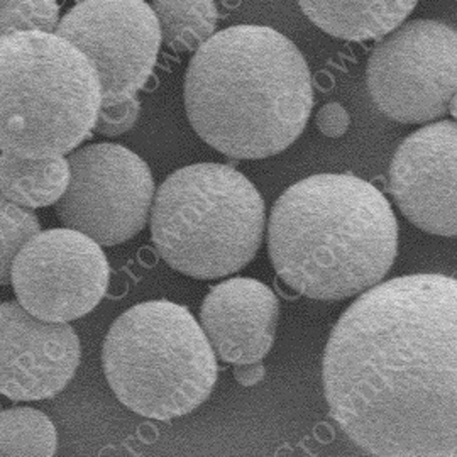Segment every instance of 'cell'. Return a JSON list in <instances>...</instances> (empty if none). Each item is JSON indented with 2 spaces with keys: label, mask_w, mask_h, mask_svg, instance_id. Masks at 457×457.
I'll list each match as a JSON object with an SVG mask.
<instances>
[{
  "label": "cell",
  "mask_w": 457,
  "mask_h": 457,
  "mask_svg": "<svg viewBox=\"0 0 457 457\" xmlns=\"http://www.w3.org/2000/svg\"><path fill=\"white\" fill-rule=\"evenodd\" d=\"M322 383L330 417L361 451L457 457V278L366 290L330 332Z\"/></svg>",
  "instance_id": "6da1fadb"
},
{
  "label": "cell",
  "mask_w": 457,
  "mask_h": 457,
  "mask_svg": "<svg viewBox=\"0 0 457 457\" xmlns=\"http://www.w3.org/2000/svg\"><path fill=\"white\" fill-rule=\"evenodd\" d=\"M183 96L198 137L236 160H262L292 146L313 107L302 51L256 24L230 26L196 49Z\"/></svg>",
  "instance_id": "7a4b0ae2"
},
{
  "label": "cell",
  "mask_w": 457,
  "mask_h": 457,
  "mask_svg": "<svg viewBox=\"0 0 457 457\" xmlns=\"http://www.w3.org/2000/svg\"><path fill=\"white\" fill-rule=\"evenodd\" d=\"M398 224L375 185L347 173L296 181L268 222V254L292 290L339 302L373 288L392 270Z\"/></svg>",
  "instance_id": "3957f363"
},
{
  "label": "cell",
  "mask_w": 457,
  "mask_h": 457,
  "mask_svg": "<svg viewBox=\"0 0 457 457\" xmlns=\"http://www.w3.org/2000/svg\"><path fill=\"white\" fill-rule=\"evenodd\" d=\"M96 66L60 34L0 39V146L24 158L65 156L96 129L102 109Z\"/></svg>",
  "instance_id": "277c9868"
},
{
  "label": "cell",
  "mask_w": 457,
  "mask_h": 457,
  "mask_svg": "<svg viewBox=\"0 0 457 457\" xmlns=\"http://www.w3.org/2000/svg\"><path fill=\"white\" fill-rule=\"evenodd\" d=\"M215 356L188 309L151 300L115 319L102 344V370L126 409L170 422L212 395L219 375Z\"/></svg>",
  "instance_id": "5b68a950"
},
{
  "label": "cell",
  "mask_w": 457,
  "mask_h": 457,
  "mask_svg": "<svg viewBox=\"0 0 457 457\" xmlns=\"http://www.w3.org/2000/svg\"><path fill=\"white\" fill-rule=\"evenodd\" d=\"M264 202L236 168L190 164L160 185L151 237L163 262L187 277L213 279L237 273L262 243Z\"/></svg>",
  "instance_id": "8992f818"
},
{
  "label": "cell",
  "mask_w": 457,
  "mask_h": 457,
  "mask_svg": "<svg viewBox=\"0 0 457 457\" xmlns=\"http://www.w3.org/2000/svg\"><path fill=\"white\" fill-rule=\"evenodd\" d=\"M376 109L402 124H422L449 111L457 92V31L415 19L381 37L366 66Z\"/></svg>",
  "instance_id": "52a82bcc"
},
{
  "label": "cell",
  "mask_w": 457,
  "mask_h": 457,
  "mask_svg": "<svg viewBox=\"0 0 457 457\" xmlns=\"http://www.w3.org/2000/svg\"><path fill=\"white\" fill-rule=\"evenodd\" d=\"M71 179L56 213L65 228L100 245H117L146 228L154 204V180L145 160L112 143L80 147L68 156Z\"/></svg>",
  "instance_id": "ba28073f"
},
{
  "label": "cell",
  "mask_w": 457,
  "mask_h": 457,
  "mask_svg": "<svg viewBox=\"0 0 457 457\" xmlns=\"http://www.w3.org/2000/svg\"><path fill=\"white\" fill-rule=\"evenodd\" d=\"M56 34L96 66L104 105L136 97L162 48V26L145 0H82L62 17Z\"/></svg>",
  "instance_id": "9c48e42d"
},
{
  "label": "cell",
  "mask_w": 457,
  "mask_h": 457,
  "mask_svg": "<svg viewBox=\"0 0 457 457\" xmlns=\"http://www.w3.org/2000/svg\"><path fill=\"white\" fill-rule=\"evenodd\" d=\"M111 266L97 241L75 228L39 232L11 270L19 303L51 322H71L94 311L107 294Z\"/></svg>",
  "instance_id": "30bf717a"
},
{
  "label": "cell",
  "mask_w": 457,
  "mask_h": 457,
  "mask_svg": "<svg viewBox=\"0 0 457 457\" xmlns=\"http://www.w3.org/2000/svg\"><path fill=\"white\" fill-rule=\"evenodd\" d=\"M388 188L415 228L457 237V122L411 132L393 154Z\"/></svg>",
  "instance_id": "8fae6325"
},
{
  "label": "cell",
  "mask_w": 457,
  "mask_h": 457,
  "mask_svg": "<svg viewBox=\"0 0 457 457\" xmlns=\"http://www.w3.org/2000/svg\"><path fill=\"white\" fill-rule=\"evenodd\" d=\"M80 341L68 322H51L19 302L0 309V392L14 402L63 392L80 364Z\"/></svg>",
  "instance_id": "7c38bea8"
},
{
  "label": "cell",
  "mask_w": 457,
  "mask_h": 457,
  "mask_svg": "<svg viewBox=\"0 0 457 457\" xmlns=\"http://www.w3.org/2000/svg\"><path fill=\"white\" fill-rule=\"evenodd\" d=\"M279 303L270 287L253 278L219 283L204 298L200 326L215 354L228 364L262 361L277 336Z\"/></svg>",
  "instance_id": "4fadbf2b"
},
{
  "label": "cell",
  "mask_w": 457,
  "mask_h": 457,
  "mask_svg": "<svg viewBox=\"0 0 457 457\" xmlns=\"http://www.w3.org/2000/svg\"><path fill=\"white\" fill-rule=\"evenodd\" d=\"M419 0H298L300 9L328 36L376 41L400 28Z\"/></svg>",
  "instance_id": "5bb4252c"
},
{
  "label": "cell",
  "mask_w": 457,
  "mask_h": 457,
  "mask_svg": "<svg viewBox=\"0 0 457 457\" xmlns=\"http://www.w3.org/2000/svg\"><path fill=\"white\" fill-rule=\"evenodd\" d=\"M71 168L65 156L24 158L2 149L0 194L17 205L39 209L56 204L68 188Z\"/></svg>",
  "instance_id": "9a60e30c"
},
{
  "label": "cell",
  "mask_w": 457,
  "mask_h": 457,
  "mask_svg": "<svg viewBox=\"0 0 457 457\" xmlns=\"http://www.w3.org/2000/svg\"><path fill=\"white\" fill-rule=\"evenodd\" d=\"M166 46L175 51H196L217 28L213 0H153Z\"/></svg>",
  "instance_id": "2e32d148"
},
{
  "label": "cell",
  "mask_w": 457,
  "mask_h": 457,
  "mask_svg": "<svg viewBox=\"0 0 457 457\" xmlns=\"http://www.w3.org/2000/svg\"><path fill=\"white\" fill-rule=\"evenodd\" d=\"M56 428L43 411L31 407L4 410L0 415V456L49 457L56 454Z\"/></svg>",
  "instance_id": "e0dca14e"
},
{
  "label": "cell",
  "mask_w": 457,
  "mask_h": 457,
  "mask_svg": "<svg viewBox=\"0 0 457 457\" xmlns=\"http://www.w3.org/2000/svg\"><path fill=\"white\" fill-rule=\"evenodd\" d=\"M0 224H2V285L11 283V270L21 249L28 245L34 236L41 232L39 220L29 207H22L2 198L0 204Z\"/></svg>",
  "instance_id": "ac0fdd59"
},
{
  "label": "cell",
  "mask_w": 457,
  "mask_h": 457,
  "mask_svg": "<svg viewBox=\"0 0 457 457\" xmlns=\"http://www.w3.org/2000/svg\"><path fill=\"white\" fill-rule=\"evenodd\" d=\"M60 21L56 0H0L2 36L26 31L53 33Z\"/></svg>",
  "instance_id": "d6986e66"
},
{
  "label": "cell",
  "mask_w": 457,
  "mask_h": 457,
  "mask_svg": "<svg viewBox=\"0 0 457 457\" xmlns=\"http://www.w3.org/2000/svg\"><path fill=\"white\" fill-rule=\"evenodd\" d=\"M141 112V102L136 97L122 100L114 105H102L94 131L100 136L114 137L134 128Z\"/></svg>",
  "instance_id": "ffe728a7"
},
{
  "label": "cell",
  "mask_w": 457,
  "mask_h": 457,
  "mask_svg": "<svg viewBox=\"0 0 457 457\" xmlns=\"http://www.w3.org/2000/svg\"><path fill=\"white\" fill-rule=\"evenodd\" d=\"M315 124L327 137H341L349 129L351 117L341 104L328 102L315 115Z\"/></svg>",
  "instance_id": "44dd1931"
},
{
  "label": "cell",
  "mask_w": 457,
  "mask_h": 457,
  "mask_svg": "<svg viewBox=\"0 0 457 457\" xmlns=\"http://www.w3.org/2000/svg\"><path fill=\"white\" fill-rule=\"evenodd\" d=\"M264 366L262 361L256 362H247V364H237L234 368V378L237 379L239 385L243 386H254L264 378Z\"/></svg>",
  "instance_id": "7402d4cb"
},
{
  "label": "cell",
  "mask_w": 457,
  "mask_h": 457,
  "mask_svg": "<svg viewBox=\"0 0 457 457\" xmlns=\"http://www.w3.org/2000/svg\"><path fill=\"white\" fill-rule=\"evenodd\" d=\"M449 112L453 114V117L456 119L457 122V92L456 96H454V97H453V100H451V105H449Z\"/></svg>",
  "instance_id": "603a6c76"
}]
</instances>
